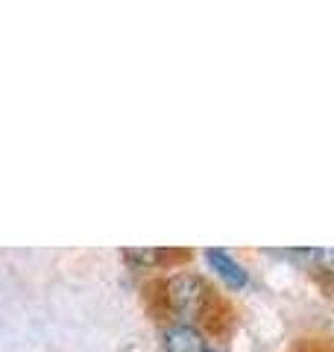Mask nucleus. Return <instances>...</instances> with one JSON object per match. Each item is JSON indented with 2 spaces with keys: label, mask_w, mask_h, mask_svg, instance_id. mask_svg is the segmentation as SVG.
I'll use <instances>...</instances> for the list:
<instances>
[{
  "label": "nucleus",
  "mask_w": 334,
  "mask_h": 352,
  "mask_svg": "<svg viewBox=\"0 0 334 352\" xmlns=\"http://www.w3.org/2000/svg\"><path fill=\"white\" fill-rule=\"evenodd\" d=\"M164 296H167V305L173 308V314H179L182 320H194V317L203 314L208 288L194 273H179V276H173L164 285Z\"/></svg>",
  "instance_id": "1"
},
{
  "label": "nucleus",
  "mask_w": 334,
  "mask_h": 352,
  "mask_svg": "<svg viewBox=\"0 0 334 352\" xmlns=\"http://www.w3.org/2000/svg\"><path fill=\"white\" fill-rule=\"evenodd\" d=\"M164 352H208L205 338L197 332L191 323H173L162 335Z\"/></svg>",
  "instance_id": "2"
},
{
  "label": "nucleus",
  "mask_w": 334,
  "mask_h": 352,
  "mask_svg": "<svg viewBox=\"0 0 334 352\" xmlns=\"http://www.w3.org/2000/svg\"><path fill=\"white\" fill-rule=\"evenodd\" d=\"M205 261L217 270V276L229 285V288H247L249 285V273L223 250H205Z\"/></svg>",
  "instance_id": "3"
},
{
  "label": "nucleus",
  "mask_w": 334,
  "mask_h": 352,
  "mask_svg": "<svg viewBox=\"0 0 334 352\" xmlns=\"http://www.w3.org/2000/svg\"><path fill=\"white\" fill-rule=\"evenodd\" d=\"M291 258L308 264L311 270H320L334 276V247H311V250H291Z\"/></svg>",
  "instance_id": "4"
},
{
  "label": "nucleus",
  "mask_w": 334,
  "mask_h": 352,
  "mask_svg": "<svg viewBox=\"0 0 334 352\" xmlns=\"http://www.w3.org/2000/svg\"><path fill=\"white\" fill-rule=\"evenodd\" d=\"M126 258H132V261H141V264H153V261H159V252H147V250H144V252H126Z\"/></svg>",
  "instance_id": "5"
},
{
  "label": "nucleus",
  "mask_w": 334,
  "mask_h": 352,
  "mask_svg": "<svg viewBox=\"0 0 334 352\" xmlns=\"http://www.w3.org/2000/svg\"><path fill=\"white\" fill-rule=\"evenodd\" d=\"M208 352H214V349H208Z\"/></svg>",
  "instance_id": "6"
}]
</instances>
